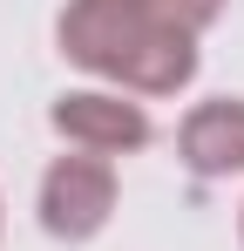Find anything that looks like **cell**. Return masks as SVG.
Returning a JSON list of instances; mask_svg holds the SVG:
<instances>
[{"label":"cell","mask_w":244,"mask_h":251,"mask_svg":"<svg viewBox=\"0 0 244 251\" xmlns=\"http://www.w3.org/2000/svg\"><path fill=\"white\" fill-rule=\"evenodd\" d=\"M176 156H183V170L203 176V183L244 176V95H210V102H197V109L176 123Z\"/></svg>","instance_id":"4"},{"label":"cell","mask_w":244,"mask_h":251,"mask_svg":"<svg viewBox=\"0 0 244 251\" xmlns=\"http://www.w3.org/2000/svg\"><path fill=\"white\" fill-rule=\"evenodd\" d=\"M224 7H231V0H156V14L170 21V27H183V34L217 27V21H224Z\"/></svg>","instance_id":"5"},{"label":"cell","mask_w":244,"mask_h":251,"mask_svg":"<svg viewBox=\"0 0 244 251\" xmlns=\"http://www.w3.org/2000/svg\"><path fill=\"white\" fill-rule=\"evenodd\" d=\"M238 238H244V217H238Z\"/></svg>","instance_id":"8"},{"label":"cell","mask_w":244,"mask_h":251,"mask_svg":"<svg viewBox=\"0 0 244 251\" xmlns=\"http://www.w3.org/2000/svg\"><path fill=\"white\" fill-rule=\"evenodd\" d=\"M102 7H129V14H156V0H102Z\"/></svg>","instance_id":"6"},{"label":"cell","mask_w":244,"mask_h":251,"mask_svg":"<svg viewBox=\"0 0 244 251\" xmlns=\"http://www.w3.org/2000/svg\"><path fill=\"white\" fill-rule=\"evenodd\" d=\"M54 41H61V61H75L81 75H95L102 88H122L136 102L183 95L203 68L197 34L170 27L163 14H129L102 0H68L54 21Z\"/></svg>","instance_id":"1"},{"label":"cell","mask_w":244,"mask_h":251,"mask_svg":"<svg viewBox=\"0 0 244 251\" xmlns=\"http://www.w3.org/2000/svg\"><path fill=\"white\" fill-rule=\"evenodd\" d=\"M0 231H7V204H0Z\"/></svg>","instance_id":"7"},{"label":"cell","mask_w":244,"mask_h":251,"mask_svg":"<svg viewBox=\"0 0 244 251\" xmlns=\"http://www.w3.org/2000/svg\"><path fill=\"white\" fill-rule=\"evenodd\" d=\"M116 197H122V176L109 156H54V163L41 170V190H34V217L41 231L54 238V245H88V238H102L109 231V217H116Z\"/></svg>","instance_id":"2"},{"label":"cell","mask_w":244,"mask_h":251,"mask_svg":"<svg viewBox=\"0 0 244 251\" xmlns=\"http://www.w3.org/2000/svg\"><path fill=\"white\" fill-rule=\"evenodd\" d=\"M48 129L81 150V156H136L156 143V123H149V102L122 95V88H61L48 102Z\"/></svg>","instance_id":"3"}]
</instances>
